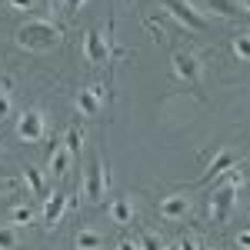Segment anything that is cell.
<instances>
[{"label":"cell","mask_w":250,"mask_h":250,"mask_svg":"<svg viewBox=\"0 0 250 250\" xmlns=\"http://www.w3.org/2000/svg\"><path fill=\"white\" fill-rule=\"evenodd\" d=\"M34 217H37V207H34V204H17V207L10 210V217H7V224L20 230V227H30Z\"/></svg>","instance_id":"14"},{"label":"cell","mask_w":250,"mask_h":250,"mask_svg":"<svg viewBox=\"0 0 250 250\" xmlns=\"http://www.w3.org/2000/svg\"><path fill=\"white\" fill-rule=\"evenodd\" d=\"M0 124H3V120H0Z\"/></svg>","instance_id":"33"},{"label":"cell","mask_w":250,"mask_h":250,"mask_svg":"<svg viewBox=\"0 0 250 250\" xmlns=\"http://www.w3.org/2000/svg\"><path fill=\"white\" fill-rule=\"evenodd\" d=\"M207 7L217 10L220 17H237V14H244V10H240V0H207Z\"/></svg>","instance_id":"19"},{"label":"cell","mask_w":250,"mask_h":250,"mask_svg":"<svg viewBox=\"0 0 250 250\" xmlns=\"http://www.w3.org/2000/svg\"><path fill=\"white\" fill-rule=\"evenodd\" d=\"M100 107H104V87L100 83H94V87H87V90L77 94V110L83 117H100Z\"/></svg>","instance_id":"11"},{"label":"cell","mask_w":250,"mask_h":250,"mask_svg":"<svg viewBox=\"0 0 250 250\" xmlns=\"http://www.w3.org/2000/svg\"><path fill=\"white\" fill-rule=\"evenodd\" d=\"M240 187H244V177H240V173H230L220 187H213V193H210V220L217 224V227L230 220L233 207H237V193H240Z\"/></svg>","instance_id":"2"},{"label":"cell","mask_w":250,"mask_h":250,"mask_svg":"<svg viewBox=\"0 0 250 250\" xmlns=\"http://www.w3.org/2000/svg\"><path fill=\"white\" fill-rule=\"evenodd\" d=\"M177 250H200V247H197L193 237H180V240H177Z\"/></svg>","instance_id":"25"},{"label":"cell","mask_w":250,"mask_h":250,"mask_svg":"<svg viewBox=\"0 0 250 250\" xmlns=\"http://www.w3.org/2000/svg\"><path fill=\"white\" fill-rule=\"evenodd\" d=\"M137 247H140V250H164V240H160L157 233L144 230L140 237H137Z\"/></svg>","instance_id":"21"},{"label":"cell","mask_w":250,"mask_h":250,"mask_svg":"<svg viewBox=\"0 0 250 250\" xmlns=\"http://www.w3.org/2000/svg\"><path fill=\"white\" fill-rule=\"evenodd\" d=\"M17 137L23 144H40L47 137V117H43L40 107H30L17 117Z\"/></svg>","instance_id":"6"},{"label":"cell","mask_w":250,"mask_h":250,"mask_svg":"<svg viewBox=\"0 0 250 250\" xmlns=\"http://www.w3.org/2000/svg\"><path fill=\"white\" fill-rule=\"evenodd\" d=\"M23 184L30 187L34 197H47V177H43L40 167H27V170H23Z\"/></svg>","instance_id":"16"},{"label":"cell","mask_w":250,"mask_h":250,"mask_svg":"<svg viewBox=\"0 0 250 250\" xmlns=\"http://www.w3.org/2000/svg\"><path fill=\"white\" fill-rule=\"evenodd\" d=\"M17 247H20V230L10 227V224H3L0 227V250H17Z\"/></svg>","instance_id":"20"},{"label":"cell","mask_w":250,"mask_h":250,"mask_svg":"<svg viewBox=\"0 0 250 250\" xmlns=\"http://www.w3.org/2000/svg\"><path fill=\"white\" fill-rule=\"evenodd\" d=\"M70 164H74V157L67 154V147H63V144H57V147L50 150V160H47L50 173H54V177H63V173L70 170Z\"/></svg>","instance_id":"12"},{"label":"cell","mask_w":250,"mask_h":250,"mask_svg":"<svg viewBox=\"0 0 250 250\" xmlns=\"http://www.w3.org/2000/svg\"><path fill=\"white\" fill-rule=\"evenodd\" d=\"M164 250H177V244H173V247H164Z\"/></svg>","instance_id":"30"},{"label":"cell","mask_w":250,"mask_h":250,"mask_svg":"<svg viewBox=\"0 0 250 250\" xmlns=\"http://www.w3.org/2000/svg\"><path fill=\"white\" fill-rule=\"evenodd\" d=\"M233 167H237V154H233V150H220V154L213 157L210 167L197 177V187H204V184H210V180H217V177H224V173L233 170Z\"/></svg>","instance_id":"10"},{"label":"cell","mask_w":250,"mask_h":250,"mask_svg":"<svg viewBox=\"0 0 250 250\" xmlns=\"http://www.w3.org/2000/svg\"><path fill=\"white\" fill-rule=\"evenodd\" d=\"M63 147H67V154L74 157V160H80V150H83V127H80V124H70V127H67Z\"/></svg>","instance_id":"15"},{"label":"cell","mask_w":250,"mask_h":250,"mask_svg":"<svg viewBox=\"0 0 250 250\" xmlns=\"http://www.w3.org/2000/svg\"><path fill=\"white\" fill-rule=\"evenodd\" d=\"M170 70H173L177 80H184V83H190V87H197L200 77H204V63H200V57L190 54V50H173L170 54Z\"/></svg>","instance_id":"5"},{"label":"cell","mask_w":250,"mask_h":250,"mask_svg":"<svg viewBox=\"0 0 250 250\" xmlns=\"http://www.w3.org/2000/svg\"><path fill=\"white\" fill-rule=\"evenodd\" d=\"M110 217H114L117 227H130L134 224V204L127 197H117L114 204H110Z\"/></svg>","instance_id":"13"},{"label":"cell","mask_w":250,"mask_h":250,"mask_svg":"<svg viewBox=\"0 0 250 250\" xmlns=\"http://www.w3.org/2000/svg\"><path fill=\"white\" fill-rule=\"evenodd\" d=\"M240 10H244V14H250V0H240Z\"/></svg>","instance_id":"29"},{"label":"cell","mask_w":250,"mask_h":250,"mask_svg":"<svg viewBox=\"0 0 250 250\" xmlns=\"http://www.w3.org/2000/svg\"><path fill=\"white\" fill-rule=\"evenodd\" d=\"M83 3H87V0H63V14H67V17H74Z\"/></svg>","instance_id":"24"},{"label":"cell","mask_w":250,"mask_h":250,"mask_svg":"<svg viewBox=\"0 0 250 250\" xmlns=\"http://www.w3.org/2000/svg\"><path fill=\"white\" fill-rule=\"evenodd\" d=\"M117 250H140V247H137V240H120Z\"/></svg>","instance_id":"28"},{"label":"cell","mask_w":250,"mask_h":250,"mask_svg":"<svg viewBox=\"0 0 250 250\" xmlns=\"http://www.w3.org/2000/svg\"><path fill=\"white\" fill-rule=\"evenodd\" d=\"M230 50L240 63H250V30L247 34H237V37L230 40Z\"/></svg>","instance_id":"17"},{"label":"cell","mask_w":250,"mask_h":250,"mask_svg":"<svg viewBox=\"0 0 250 250\" xmlns=\"http://www.w3.org/2000/svg\"><path fill=\"white\" fill-rule=\"evenodd\" d=\"M74 244H77V250H100L104 247V237L97 230H77V240Z\"/></svg>","instance_id":"18"},{"label":"cell","mask_w":250,"mask_h":250,"mask_svg":"<svg viewBox=\"0 0 250 250\" xmlns=\"http://www.w3.org/2000/svg\"><path fill=\"white\" fill-rule=\"evenodd\" d=\"M67 204H70L67 190H54L50 197H43V227H47V230H54L60 220H63V213H67Z\"/></svg>","instance_id":"9"},{"label":"cell","mask_w":250,"mask_h":250,"mask_svg":"<svg viewBox=\"0 0 250 250\" xmlns=\"http://www.w3.org/2000/svg\"><path fill=\"white\" fill-rule=\"evenodd\" d=\"M34 3H37V0H7V7H10V10H20V14L34 10Z\"/></svg>","instance_id":"23"},{"label":"cell","mask_w":250,"mask_h":250,"mask_svg":"<svg viewBox=\"0 0 250 250\" xmlns=\"http://www.w3.org/2000/svg\"><path fill=\"white\" fill-rule=\"evenodd\" d=\"M160 7L170 14L180 27H187V30H207V17L193 7V0H160Z\"/></svg>","instance_id":"4"},{"label":"cell","mask_w":250,"mask_h":250,"mask_svg":"<svg viewBox=\"0 0 250 250\" xmlns=\"http://www.w3.org/2000/svg\"><path fill=\"white\" fill-rule=\"evenodd\" d=\"M40 3H50V0H40Z\"/></svg>","instance_id":"32"},{"label":"cell","mask_w":250,"mask_h":250,"mask_svg":"<svg viewBox=\"0 0 250 250\" xmlns=\"http://www.w3.org/2000/svg\"><path fill=\"white\" fill-rule=\"evenodd\" d=\"M10 114H14V100H10L7 90H0V120H3V117H10Z\"/></svg>","instance_id":"22"},{"label":"cell","mask_w":250,"mask_h":250,"mask_svg":"<svg viewBox=\"0 0 250 250\" xmlns=\"http://www.w3.org/2000/svg\"><path fill=\"white\" fill-rule=\"evenodd\" d=\"M237 244L250 250V227H247V230H240V237H237Z\"/></svg>","instance_id":"27"},{"label":"cell","mask_w":250,"mask_h":250,"mask_svg":"<svg viewBox=\"0 0 250 250\" xmlns=\"http://www.w3.org/2000/svg\"><path fill=\"white\" fill-rule=\"evenodd\" d=\"M14 37H17V47L30 50V54H43V50L60 47V40H63V27L54 23V20H47V17H30L27 23H20V27H17Z\"/></svg>","instance_id":"1"},{"label":"cell","mask_w":250,"mask_h":250,"mask_svg":"<svg viewBox=\"0 0 250 250\" xmlns=\"http://www.w3.org/2000/svg\"><path fill=\"white\" fill-rule=\"evenodd\" d=\"M193 210V197L184 190L177 193H167V197H160V204H157V213L164 217V220H170V224H180V220H187Z\"/></svg>","instance_id":"7"},{"label":"cell","mask_w":250,"mask_h":250,"mask_svg":"<svg viewBox=\"0 0 250 250\" xmlns=\"http://www.w3.org/2000/svg\"><path fill=\"white\" fill-rule=\"evenodd\" d=\"M0 83H3V87H7V80H3V77H0Z\"/></svg>","instance_id":"31"},{"label":"cell","mask_w":250,"mask_h":250,"mask_svg":"<svg viewBox=\"0 0 250 250\" xmlns=\"http://www.w3.org/2000/svg\"><path fill=\"white\" fill-rule=\"evenodd\" d=\"M83 57L90 60L94 67H104V63H110L114 50H110V43L100 37L97 30H87V34H83ZM117 57H120V54H117Z\"/></svg>","instance_id":"8"},{"label":"cell","mask_w":250,"mask_h":250,"mask_svg":"<svg viewBox=\"0 0 250 250\" xmlns=\"http://www.w3.org/2000/svg\"><path fill=\"white\" fill-rule=\"evenodd\" d=\"M14 187H17V180H14V177H7V180H0V193L14 190Z\"/></svg>","instance_id":"26"},{"label":"cell","mask_w":250,"mask_h":250,"mask_svg":"<svg viewBox=\"0 0 250 250\" xmlns=\"http://www.w3.org/2000/svg\"><path fill=\"white\" fill-rule=\"evenodd\" d=\"M110 184H114V177H110V170L104 167V157L97 154L94 160H90V167H87V180H83V193H87V200H90V204H100L104 193L110 190Z\"/></svg>","instance_id":"3"}]
</instances>
